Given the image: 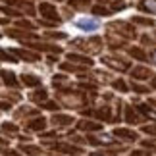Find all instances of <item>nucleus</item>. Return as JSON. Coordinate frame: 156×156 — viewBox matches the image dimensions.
<instances>
[{"instance_id":"17","label":"nucleus","mask_w":156,"mask_h":156,"mask_svg":"<svg viewBox=\"0 0 156 156\" xmlns=\"http://www.w3.org/2000/svg\"><path fill=\"white\" fill-rule=\"evenodd\" d=\"M93 14H97V16H108V14H112V10L104 8V6H93Z\"/></svg>"},{"instance_id":"27","label":"nucleus","mask_w":156,"mask_h":156,"mask_svg":"<svg viewBox=\"0 0 156 156\" xmlns=\"http://www.w3.org/2000/svg\"><path fill=\"white\" fill-rule=\"evenodd\" d=\"M114 87H116L118 91H122V93H125V91H127V85H125L123 81H116V83H114Z\"/></svg>"},{"instance_id":"7","label":"nucleus","mask_w":156,"mask_h":156,"mask_svg":"<svg viewBox=\"0 0 156 156\" xmlns=\"http://www.w3.org/2000/svg\"><path fill=\"white\" fill-rule=\"evenodd\" d=\"M8 4H12V6H17V8H20V10L27 12L29 16H33V14H35V8H33V6L29 4V2H20V0H10Z\"/></svg>"},{"instance_id":"21","label":"nucleus","mask_w":156,"mask_h":156,"mask_svg":"<svg viewBox=\"0 0 156 156\" xmlns=\"http://www.w3.org/2000/svg\"><path fill=\"white\" fill-rule=\"evenodd\" d=\"M139 110H141L143 114H145V116H151L152 119H156V112H154V110H151L148 106H145V104H139Z\"/></svg>"},{"instance_id":"8","label":"nucleus","mask_w":156,"mask_h":156,"mask_svg":"<svg viewBox=\"0 0 156 156\" xmlns=\"http://www.w3.org/2000/svg\"><path fill=\"white\" fill-rule=\"evenodd\" d=\"M21 81L25 83L27 87H39V85H41V79H39V77L29 75V73H23V75H21Z\"/></svg>"},{"instance_id":"29","label":"nucleus","mask_w":156,"mask_h":156,"mask_svg":"<svg viewBox=\"0 0 156 156\" xmlns=\"http://www.w3.org/2000/svg\"><path fill=\"white\" fill-rule=\"evenodd\" d=\"M123 8H125V2H123V0H118V2H114L112 12H114V10H123Z\"/></svg>"},{"instance_id":"24","label":"nucleus","mask_w":156,"mask_h":156,"mask_svg":"<svg viewBox=\"0 0 156 156\" xmlns=\"http://www.w3.org/2000/svg\"><path fill=\"white\" fill-rule=\"evenodd\" d=\"M71 6H75V8H87L89 6V0H69Z\"/></svg>"},{"instance_id":"22","label":"nucleus","mask_w":156,"mask_h":156,"mask_svg":"<svg viewBox=\"0 0 156 156\" xmlns=\"http://www.w3.org/2000/svg\"><path fill=\"white\" fill-rule=\"evenodd\" d=\"M46 98V91H35L31 94V100H35V102H39V100H44Z\"/></svg>"},{"instance_id":"5","label":"nucleus","mask_w":156,"mask_h":156,"mask_svg":"<svg viewBox=\"0 0 156 156\" xmlns=\"http://www.w3.org/2000/svg\"><path fill=\"white\" fill-rule=\"evenodd\" d=\"M139 10L147 12V14H156V0H141Z\"/></svg>"},{"instance_id":"37","label":"nucleus","mask_w":156,"mask_h":156,"mask_svg":"<svg viewBox=\"0 0 156 156\" xmlns=\"http://www.w3.org/2000/svg\"><path fill=\"white\" fill-rule=\"evenodd\" d=\"M44 108H50V110H54V108H58L56 104H54V102H46V104H43Z\"/></svg>"},{"instance_id":"10","label":"nucleus","mask_w":156,"mask_h":156,"mask_svg":"<svg viewBox=\"0 0 156 156\" xmlns=\"http://www.w3.org/2000/svg\"><path fill=\"white\" fill-rule=\"evenodd\" d=\"M69 62H79V64H85V66H93V60L87 58V56H79V54H69L68 56Z\"/></svg>"},{"instance_id":"38","label":"nucleus","mask_w":156,"mask_h":156,"mask_svg":"<svg viewBox=\"0 0 156 156\" xmlns=\"http://www.w3.org/2000/svg\"><path fill=\"white\" fill-rule=\"evenodd\" d=\"M0 108H2V110H8L10 104H8V102H0Z\"/></svg>"},{"instance_id":"1","label":"nucleus","mask_w":156,"mask_h":156,"mask_svg":"<svg viewBox=\"0 0 156 156\" xmlns=\"http://www.w3.org/2000/svg\"><path fill=\"white\" fill-rule=\"evenodd\" d=\"M39 12H41V16L43 17H46V20H50L52 23H58L60 21V16H58V12H56V8H54L52 4H41L39 6Z\"/></svg>"},{"instance_id":"19","label":"nucleus","mask_w":156,"mask_h":156,"mask_svg":"<svg viewBox=\"0 0 156 156\" xmlns=\"http://www.w3.org/2000/svg\"><path fill=\"white\" fill-rule=\"evenodd\" d=\"M54 148H58V151H62V152H71V154L79 152L75 147H68V145H54Z\"/></svg>"},{"instance_id":"23","label":"nucleus","mask_w":156,"mask_h":156,"mask_svg":"<svg viewBox=\"0 0 156 156\" xmlns=\"http://www.w3.org/2000/svg\"><path fill=\"white\" fill-rule=\"evenodd\" d=\"M0 10H2L4 14H8V16H20L21 14L20 10H14V8H10V6H0Z\"/></svg>"},{"instance_id":"20","label":"nucleus","mask_w":156,"mask_h":156,"mask_svg":"<svg viewBox=\"0 0 156 156\" xmlns=\"http://www.w3.org/2000/svg\"><path fill=\"white\" fill-rule=\"evenodd\" d=\"M52 122L58 123V125H68V123H71V118H68V116H56Z\"/></svg>"},{"instance_id":"32","label":"nucleus","mask_w":156,"mask_h":156,"mask_svg":"<svg viewBox=\"0 0 156 156\" xmlns=\"http://www.w3.org/2000/svg\"><path fill=\"white\" fill-rule=\"evenodd\" d=\"M2 131H17V127L14 123H4L2 125Z\"/></svg>"},{"instance_id":"16","label":"nucleus","mask_w":156,"mask_h":156,"mask_svg":"<svg viewBox=\"0 0 156 156\" xmlns=\"http://www.w3.org/2000/svg\"><path fill=\"white\" fill-rule=\"evenodd\" d=\"M8 35L10 37H16V39H33V35L23 33V31H16V29H8Z\"/></svg>"},{"instance_id":"2","label":"nucleus","mask_w":156,"mask_h":156,"mask_svg":"<svg viewBox=\"0 0 156 156\" xmlns=\"http://www.w3.org/2000/svg\"><path fill=\"white\" fill-rule=\"evenodd\" d=\"M110 29H116L118 33H122L123 37H127V39H135V29L131 25H127V23H123V21L110 23Z\"/></svg>"},{"instance_id":"4","label":"nucleus","mask_w":156,"mask_h":156,"mask_svg":"<svg viewBox=\"0 0 156 156\" xmlns=\"http://www.w3.org/2000/svg\"><path fill=\"white\" fill-rule=\"evenodd\" d=\"M12 54H16V56H20V58H23V60H27V62H37V60H39L37 54L27 52V50H20V48H14V50H12Z\"/></svg>"},{"instance_id":"18","label":"nucleus","mask_w":156,"mask_h":156,"mask_svg":"<svg viewBox=\"0 0 156 156\" xmlns=\"http://www.w3.org/2000/svg\"><path fill=\"white\" fill-rule=\"evenodd\" d=\"M125 118H127L129 123H137V122H139V116H137V112H133L131 108H127V112H125Z\"/></svg>"},{"instance_id":"26","label":"nucleus","mask_w":156,"mask_h":156,"mask_svg":"<svg viewBox=\"0 0 156 156\" xmlns=\"http://www.w3.org/2000/svg\"><path fill=\"white\" fill-rule=\"evenodd\" d=\"M16 25H17V27H21V29H33V27H35L33 23H29V21H23V20H21V21H17Z\"/></svg>"},{"instance_id":"41","label":"nucleus","mask_w":156,"mask_h":156,"mask_svg":"<svg viewBox=\"0 0 156 156\" xmlns=\"http://www.w3.org/2000/svg\"><path fill=\"white\" fill-rule=\"evenodd\" d=\"M152 87L156 89V77H154V79H152Z\"/></svg>"},{"instance_id":"43","label":"nucleus","mask_w":156,"mask_h":156,"mask_svg":"<svg viewBox=\"0 0 156 156\" xmlns=\"http://www.w3.org/2000/svg\"><path fill=\"white\" fill-rule=\"evenodd\" d=\"M100 2H108V0H100Z\"/></svg>"},{"instance_id":"25","label":"nucleus","mask_w":156,"mask_h":156,"mask_svg":"<svg viewBox=\"0 0 156 156\" xmlns=\"http://www.w3.org/2000/svg\"><path fill=\"white\" fill-rule=\"evenodd\" d=\"M133 23H141V25H154L152 20H147V17H133Z\"/></svg>"},{"instance_id":"14","label":"nucleus","mask_w":156,"mask_h":156,"mask_svg":"<svg viewBox=\"0 0 156 156\" xmlns=\"http://www.w3.org/2000/svg\"><path fill=\"white\" fill-rule=\"evenodd\" d=\"M116 137H123V139H131V141L137 139V135L131 133L129 129H116Z\"/></svg>"},{"instance_id":"11","label":"nucleus","mask_w":156,"mask_h":156,"mask_svg":"<svg viewBox=\"0 0 156 156\" xmlns=\"http://www.w3.org/2000/svg\"><path fill=\"white\" fill-rule=\"evenodd\" d=\"M129 54L133 58H137V60H147L148 58V54L143 50V48H139V46H133V48H129Z\"/></svg>"},{"instance_id":"13","label":"nucleus","mask_w":156,"mask_h":156,"mask_svg":"<svg viewBox=\"0 0 156 156\" xmlns=\"http://www.w3.org/2000/svg\"><path fill=\"white\" fill-rule=\"evenodd\" d=\"M102 125L100 123H93V122H81L79 123V129H83V131H98Z\"/></svg>"},{"instance_id":"31","label":"nucleus","mask_w":156,"mask_h":156,"mask_svg":"<svg viewBox=\"0 0 156 156\" xmlns=\"http://www.w3.org/2000/svg\"><path fill=\"white\" fill-rule=\"evenodd\" d=\"M60 68L66 69V71H77V69H79V68H75V66H71V64H62Z\"/></svg>"},{"instance_id":"35","label":"nucleus","mask_w":156,"mask_h":156,"mask_svg":"<svg viewBox=\"0 0 156 156\" xmlns=\"http://www.w3.org/2000/svg\"><path fill=\"white\" fill-rule=\"evenodd\" d=\"M133 89H135L137 93H147V91H148V89H147V87H143V85H133Z\"/></svg>"},{"instance_id":"39","label":"nucleus","mask_w":156,"mask_h":156,"mask_svg":"<svg viewBox=\"0 0 156 156\" xmlns=\"http://www.w3.org/2000/svg\"><path fill=\"white\" fill-rule=\"evenodd\" d=\"M148 58H151V60H152V62L156 64V50H154V52H152V54H151V56H148Z\"/></svg>"},{"instance_id":"6","label":"nucleus","mask_w":156,"mask_h":156,"mask_svg":"<svg viewBox=\"0 0 156 156\" xmlns=\"http://www.w3.org/2000/svg\"><path fill=\"white\" fill-rule=\"evenodd\" d=\"M0 77H2V81L8 87H17V79H16V75L12 73V71H0Z\"/></svg>"},{"instance_id":"12","label":"nucleus","mask_w":156,"mask_h":156,"mask_svg":"<svg viewBox=\"0 0 156 156\" xmlns=\"http://www.w3.org/2000/svg\"><path fill=\"white\" fill-rule=\"evenodd\" d=\"M131 75L137 77V79H147V77L151 75V71H148L147 68H141V66H139V68H135L133 71H131Z\"/></svg>"},{"instance_id":"33","label":"nucleus","mask_w":156,"mask_h":156,"mask_svg":"<svg viewBox=\"0 0 156 156\" xmlns=\"http://www.w3.org/2000/svg\"><path fill=\"white\" fill-rule=\"evenodd\" d=\"M46 37H50V39H64L66 35L64 33H46Z\"/></svg>"},{"instance_id":"30","label":"nucleus","mask_w":156,"mask_h":156,"mask_svg":"<svg viewBox=\"0 0 156 156\" xmlns=\"http://www.w3.org/2000/svg\"><path fill=\"white\" fill-rule=\"evenodd\" d=\"M79 27H83V29H94L97 25H94L93 21H81V23H79Z\"/></svg>"},{"instance_id":"15","label":"nucleus","mask_w":156,"mask_h":156,"mask_svg":"<svg viewBox=\"0 0 156 156\" xmlns=\"http://www.w3.org/2000/svg\"><path fill=\"white\" fill-rule=\"evenodd\" d=\"M46 125V122L43 118H39V119H33V122H29V129H35V131H41Z\"/></svg>"},{"instance_id":"28","label":"nucleus","mask_w":156,"mask_h":156,"mask_svg":"<svg viewBox=\"0 0 156 156\" xmlns=\"http://www.w3.org/2000/svg\"><path fill=\"white\" fill-rule=\"evenodd\" d=\"M0 60H10V62H14V56H10V54L8 52H6V50H2V48H0Z\"/></svg>"},{"instance_id":"42","label":"nucleus","mask_w":156,"mask_h":156,"mask_svg":"<svg viewBox=\"0 0 156 156\" xmlns=\"http://www.w3.org/2000/svg\"><path fill=\"white\" fill-rule=\"evenodd\" d=\"M135 156H143V154H141V152H137V154H135Z\"/></svg>"},{"instance_id":"40","label":"nucleus","mask_w":156,"mask_h":156,"mask_svg":"<svg viewBox=\"0 0 156 156\" xmlns=\"http://www.w3.org/2000/svg\"><path fill=\"white\" fill-rule=\"evenodd\" d=\"M93 156H114V154H93Z\"/></svg>"},{"instance_id":"34","label":"nucleus","mask_w":156,"mask_h":156,"mask_svg":"<svg viewBox=\"0 0 156 156\" xmlns=\"http://www.w3.org/2000/svg\"><path fill=\"white\" fill-rule=\"evenodd\" d=\"M23 151L29 152V154H39V152H41V151H37V147H25Z\"/></svg>"},{"instance_id":"3","label":"nucleus","mask_w":156,"mask_h":156,"mask_svg":"<svg viewBox=\"0 0 156 156\" xmlns=\"http://www.w3.org/2000/svg\"><path fill=\"white\" fill-rule=\"evenodd\" d=\"M102 62H104L106 66H110V68H114V69H119V71H127V68H129L127 62H123V60H116V58H110V56L102 58Z\"/></svg>"},{"instance_id":"9","label":"nucleus","mask_w":156,"mask_h":156,"mask_svg":"<svg viewBox=\"0 0 156 156\" xmlns=\"http://www.w3.org/2000/svg\"><path fill=\"white\" fill-rule=\"evenodd\" d=\"M31 48H39V50H50V52H60V46H52V44H41V43H27Z\"/></svg>"},{"instance_id":"36","label":"nucleus","mask_w":156,"mask_h":156,"mask_svg":"<svg viewBox=\"0 0 156 156\" xmlns=\"http://www.w3.org/2000/svg\"><path fill=\"white\" fill-rule=\"evenodd\" d=\"M147 133H151V135H156V127H145Z\"/></svg>"}]
</instances>
